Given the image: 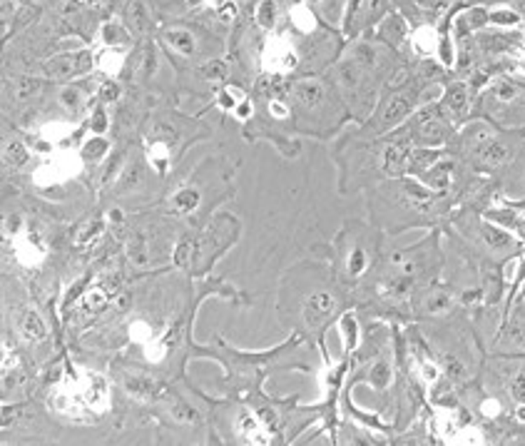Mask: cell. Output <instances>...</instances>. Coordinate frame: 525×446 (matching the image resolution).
<instances>
[{
	"label": "cell",
	"mask_w": 525,
	"mask_h": 446,
	"mask_svg": "<svg viewBox=\"0 0 525 446\" xmlns=\"http://www.w3.org/2000/svg\"><path fill=\"white\" fill-rule=\"evenodd\" d=\"M237 235H239V222H237V217L219 215L217 220L199 235L197 242H194V259H202V262L214 259L222 249H227L234 242Z\"/></svg>",
	"instance_id": "obj_1"
},
{
	"label": "cell",
	"mask_w": 525,
	"mask_h": 446,
	"mask_svg": "<svg viewBox=\"0 0 525 446\" xmlns=\"http://www.w3.org/2000/svg\"><path fill=\"white\" fill-rule=\"evenodd\" d=\"M95 55L90 50H75V53H62L45 63V75L53 80H70V77L85 75L93 67Z\"/></svg>",
	"instance_id": "obj_2"
},
{
	"label": "cell",
	"mask_w": 525,
	"mask_h": 446,
	"mask_svg": "<svg viewBox=\"0 0 525 446\" xmlns=\"http://www.w3.org/2000/svg\"><path fill=\"white\" fill-rule=\"evenodd\" d=\"M413 127H416V138L423 145H441L448 138V125L438 107H423L413 120Z\"/></svg>",
	"instance_id": "obj_3"
},
{
	"label": "cell",
	"mask_w": 525,
	"mask_h": 446,
	"mask_svg": "<svg viewBox=\"0 0 525 446\" xmlns=\"http://www.w3.org/2000/svg\"><path fill=\"white\" fill-rule=\"evenodd\" d=\"M413 107H416V95L413 93H394L386 103H383L381 115H378V125H381V130H391V127H396L401 120H406V117L413 112Z\"/></svg>",
	"instance_id": "obj_4"
},
{
	"label": "cell",
	"mask_w": 525,
	"mask_h": 446,
	"mask_svg": "<svg viewBox=\"0 0 525 446\" xmlns=\"http://www.w3.org/2000/svg\"><path fill=\"white\" fill-rule=\"evenodd\" d=\"M411 162V143L408 140H396L386 147V155H383V170L394 177H401L406 172Z\"/></svg>",
	"instance_id": "obj_5"
},
{
	"label": "cell",
	"mask_w": 525,
	"mask_h": 446,
	"mask_svg": "<svg viewBox=\"0 0 525 446\" xmlns=\"http://www.w3.org/2000/svg\"><path fill=\"white\" fill-rule=\"evenodd\" d=\"M294 100L304 107V110H317L324 103V85L319 80H299L294 85Z\"/></svg>",
	"instance_id": "obj_6"
},
{
	"label": "cell",
	"mask_w": 525,
	"mask_h": 446,
	"mask_svg": "<svg viewBox=\"0 0 525 446\" xmlns=\"http://www.w3.org/2000/svg\"><path fill=\"white\" fill-rule=\"evenodd\" d=\"M40 90H43V80H38V77L18 75L8 80V95H11L13 103H27L35 95H40Z\"/></svg>",
	"instance_id": "obj_7"
},
{
	"label": "cell",
	"mask_w": 525,
	"mask_h": 446,
	"mask_svg": "<svg viewBox=\"0 0 525 446\" xmlns=\"http://www.w3.org/2000/svg\"><path fill=\"white\" fill-rule=\"evenodd\" d=\"M127 257H130V265L145 267L149 265V235L145 230H137L127 240Z\"/></svg>",
	"instance_id": "obj_8"
},
{
	"label": "cell",
	"mask_w": 525,
	"mask_h": 446,
	"mask_svg": "<svg viewBox=\"0 0 525 446\" xmlns=\"http://www.w3.org/2000/svg\"><path fill=\"white\" fill-rule=\"evenodd\" d=\"M18 329H20V334L25 336L27 342H40V339H45V334H48V327H45L43 317H40L38 312H33V309H25V312L20 314Z\"/></svg>",
	"instance_id": "obj_9"
},
{
	"label": "cell",
	"mask_w": 525,
	"mask_h": 446,
	"mask_svg": "<svg viewBox=\"0 0 525 446\" xmlns=\"http://www.w3.org/2000/svg\"><path fill=\"white\" fill-rule=\"evenodd\" d=\"M125 25L132 33L142 35L149 30V11L142 0H130L125 8Z\"/></svg>",
	"instance_id": "obj_10"
},
{
	"label": "cell",
	"mask_w": 525,
	"mask_h": 446,
	"mask_svg": "<svg viewBox=\"0 0 525 446\" xmlns=\"http://www.w3.org/2000/svg\"><path fill=\"white\" fill-rule=\"evenodd\" d=\"M444 107H446V112H448L451 117H463L465 112H468V90H465V85L456 83V85H451V88L446 90Z\"/></svg>",
	"instance_id": "obj_11"
},
{
	"label": "cell",
	"mask_w": 525,
	"mask_h": 446,
	"mask_svg": "<svg viewBox=\"0 0 525 446\" xmlns=\"http://www.w3.org/2000/svg\"><path fill=\"white\" fill-rule=\"evenodd\" d=\"M162 38L172 50H177V53H182V55H192V53L197 50V38H194V35H192L190 30H185V28L164 30Z\"/></svg>",
	"instance_id": "obj_12"
},
{
	"label": "cell",
	"mask_w": 525,
	"mask_h": 446,
	"mask_svg": "<svg viewBox=\"0 0 525 446\" xmlns=\"http://www.w3.org/2000/svg\"><path fill=\"white\" fill-rule=\"evenodd\" d=\"M478 160H483L488 167H496V165H503L505 160L510 157V147L503 143V140L493 138L491 143H486L481 150H478Z\"/></svg>",
	"instance_id": "obj_13"
},
{
	"label": "cell",
	"mask_w": 525,
	"mask_h": 446,
	"mask_svg": "<svg viewBox=\"0 0 525 446\" xmlns=\"http://www.w3.org/2000/svg\"><path fill=\"white\" fill-rule=\"evenodd\" d=\"M334 307H336V302H334V297H331V294H326V292L314 294V297L309 299V304H307V320L312 322V324H317V322L326 320L328 314L334 312Z\"/></svg>",
	"instance_id": "obj_14"
},
{
	"label": "cell",
	"mask_w": 525,
	"mask_h": 446,
	"mask_svg": "<svg viewBox=\"0 0 525 446\" xmlns=\"http://www.w3.org/2000/svg\"><path fill=\"white\" fill-rule=\"evenodd\" d=\"M167 412H170V417L175 419L177 424H197V421H199L197 409L192 407L190 402H185V399H180V397H172L170 402H167Z\"/></svg>",
	"instance_id": "obj_15"
},
{
	"label": "cell",
	"mask_w": 525,
	"mask_h": 446,
	"mask_svg": "<svg viewBox=\"0 0 525 446\" xmlns=\"http://www.w3.org/2000/svg\"><path fill=\"white\" fill-rule=\"evenodd\" d=\"M199 204V190L197 188H182L170 197V207L180 215H190L192 209H197Z\"/></svg>",
	"instance_id": "obj_16"
},
{
	"label": "cell",
	"mask_w": 525,
	"mask_h": 446,
	"mask_svg": "<svg viewBox=\"0 0 525 446\" xmlns=\"http://www.w3.org/2000/svg\"><path fill=\"white\" fill-rule=\"evenodd\" d=\"M125 386L132 397H137V399H149V397H154V391H157V381L147 379V376H127Z\"/></svg>",
	"instance_id": "obj_17"
},
{
	"label": "cell",
	"mask_w": 525,
	"mask_h": 446,
	"mask_svg": "<svg viewBox=\"0 0 525 446\" xmlns=\"http://www.w3.org/2000/svg\"><path fill=\"white\" fill-rule=\"evenodd\" d=\"M102 230H105V220H102V217H95V220L82 222V225L77 227L75 242H77V244H88V242H93V240H98L100 235H102Z\"/></svg>",
	"instance_id": "obj_18"
},
{
	"label": "cell",
	"mask_w": 525,
	"mask_h": 446,
	"mask_svg": "<svg viewBox=\"0 0 525 446\" xmlns=\"http://www.w3.org/2000/svg\"><path fill=\"white\" fill-rule=\"evenodd\" d=\"M3 157H6V165L13 167V170H18V167H22L27 162V150L22 143H18V140H8L6 143V150H3Z\"/></svg>",
	"instance_id": "obj_19"
},
{
	"label": "cell",
	"mask_w": 525,
	"mask_h": 446,
	"mask_svg": "<svg viewBox=\"0 0 525 446\" xmlns=\"http://www.w3.org/2000/svg\"><path fill=\"white\" fill-rule=\"evenodd\" d=\"M142 167L137 165V162H132V165H127V170L122 172L120 182H117V190H122V192H127V190H137L140 185H142Z\"/></svg>",
	"instance_id": "obj_20"
},
{
	"label": "cell",
	"mask_w": 525,
	"mask_h": 446,
	"mask_svg": "<svg viewBox=\"0 0 525 446\" xmlns=\"http://www.w3.org/2000/svg\"><path fill=\"white\" fill-rule=\"evenodd\" d=\"M406 35V25L401 18H386V22L381 25V38L389 40V43H401Z\"/></svg>",
	"instance_id": "obj_21"
},
{
	"label": "cell",
	"mask_w": 525,
	"mask_h": 446,
	"mask_svg": "<svg viewBox=\"0 0 525 446\" xmlns=\"http://www.w3.org/2000/svg\"><path fill=\"white\" fill-rule=\"evenodd\" d=\"M483 237H486V244L491 249H508L510 247V237L505 232L496 230L491 225H483Z\"/></svg>",
	"instance_id": "obj_22"
},
{
	"label": "cell",
	"mask_w": 525,
	"mask_h": 446,
	"mask_svg": "<svg viewBox=\"0 0 525 446\" xmlns=\"http://www.w3.org/2000/svg\"><path fill=\"white\" fill-rule=\"evenodd\" d=\"M257 20L262 28H272L277 20V0H262L257 6Z\"/></svg>",
	"instance_id": "obj_23"
},
{
	"label": "cell",
	"mask_w": 525,
	"mask_h": 446,
	"mask_svg": "<svg viewBox=\"0 0 525 446\" xmlns=\"http://www.w3.org/2000/svg\"><path fill=\"white\" fill-rule=\"evenodd\" d=\"M505 344L510 349H525V322H515L508 332H505Z\"/></svg>",
	"instance_id": "obj_24"
},
{
	"label": "cell",
	"mask_w": 525,
	"mask_h": 446,
	"mask_svg": "<svg viewBox=\"0 0 525 446\" xmlns=\"http://www.w3.org/2000/svg\"><path fill=\"white\" fill-rule=\"evenodd\" d=\"M451 297L446 292H436V294H431V297L426 299V312H431V314H444V312H448L451 309Z\"/></svg>",
	"instance_id": "obj_25"
},
{
	"label": "cell",
	"mask_w": 525,
	"mask_h": 446,
	"mask_svg": "<svg viewBox=\"0 0 525 446\" xmlns=\"http://www.w3.org/2000/svg\"><path fill=\"white\" fill-rule=\"evenodd\" d=\"M109 150V145H107V140H102V138H95V140H90L85 147H82V157L85 160H100L105 152Z\"/></svg>",
	"instance_id": "obj_26"
},
{
	"label": "cell",
	"mask_w": 525,
	"mask_h": 446,
	"mask_svg": "<svg viewBox=\"0 0 525 446\" xmlns=\"http://www.w3.org/2000/svg\"><path fill=\"white\" fill-rule=\"evenodd\" d=\"M102 40L107 45H125L127 43V33L117 25V22H107L102 28Z\"/></svg>",
	"instance_id": "obj_27"
},
{
	"label": "cell",
	"mask_w": 525,
	"mask_h": 446,
	"mask_svg": "<svg viewBox=\"0 0 525 446\" xmlns=\"http://www.w3.org/2000/svg\"><path fill=\"white\" fill-rule=\"evenodd\" d=\"M448 177H451V165H436L426 175V180L433 188H446V185H448Z\"/></svg>",
	"instance_id": "obj_28"
},
{
	"label": "cell",
	"mask_w": 525,
	"mask_h": 446,
	"mask_svg": "<svg viewBox=\"0 0 525 446\" xmlns=\"http://www.w3.org/2000/svg\"><path fill=\"white\" fill-rule=\"evenodd\" d=\"M366 270V252L361 247H356L349 257V275L351 277H359L361 272Z\"/></svg>",
	"instance_id": "obj_29"
},
{
	"label": "cell",
	"mask_w": 525,
	"mask_h": 446,
	"mask_svg": "<svg viewBox=\"0 0 525 446\" xmlns=\"http://www.w3.org/2000/svg\"><path fill=\"white\" fill-rule=\"evenodd\" d=\"M368 379H371L373 386H386L391 379V369H389V364L386 362H378L376 367L371 369V374H368Z\"/></svg>",
	"instance_id": "obj_30"
},
{
	"label": "cell",
	"mask_w": 525,
	"mask_h": 446,
	"mask_svg": "<svg viewBox=\"0 0 525 446\" xmlns=\"http://www.w3.org/2000/svg\"><path fill=\"white\" fill-rule=\"evenodd\" d=\"M157 72V50L149 45L142 55V77H152Z\"/></svg>",
	"instance_id": "obj_31"
},
{
	"label": "cell",
	"mask_w": 525,
	"mask_h": 446,
	"mask_svg": "<svg viewBox=\"0 0 525 446\" xmlns=\"http://www.w3.org/2000/svg\"><path fill=\"white\" fill-rule=\"evenodd\" d=\"M488 20L496 22V25H518V13L513 11H493L491 15H488Z\"/></svg>",
	"instance_id": "obj_32"
},
{
	"label": "cell",
	"mask_w": 525,
	"mask_h": 446,
	"mask_svg": "<svg viewBox=\"0 0 525 446\" xmlns=\"http://www.w3.org/2000/svg\"><path fill=\"white\" fill-rule=\"evenodd\" d=\"M80 90L77 88H65L60 93V103H62V107H67V110H77L80 107Z\"/></svg>",
	"instance_id": "obj_33"
},
{
	"label": "cell",
	"mask_w": 525,
	"mask_h": 446,
	"mask_svg": "<svg viewBox=\"0 0 525 446\" xmlns=\"http://www.w3.org/2000/svg\"><path fill=\"white\" fill-rule=\"evenodd\" d=\"M107 304V294L100 289V287H95V289H90L88 294H85V307L88 309H100Z\"/></svg>",
	"instance_id": "obj_34"
},
{
	"label": "cell",
	"mask_w": 525,
	"mask_h": 446,
	"mask_svg": "<svg viewBox=\"0 0 525 446\" xmlns=\"http://www.w3.org/2000/svg\"><path fill=\"white\" fill-rule=\"evenodd\" d=\"M510 394H513V399L518 404H525V369L513 379V384H510Z\"/></svg>",
	"instance_id": "obj_35"
},
{
	"label": "cell",
	"mask_w": 525,
	"mask_h": 446,
	"mask_svg": "<svg viewBox=\"0 0 525 446\" xmlns=\"http://www.w3.org/2000/svg\"><path fill=\"white\" fill-rule=\"evenodd\" d=\"M100 98H102L105 103H115V100L120 98V85L112 83V80H109V83H105L102 88H100Z\"/></svg>",
	"instance_id": "obj_36"
},
{
	"label": "cell",
	"mask_w": 525,
	"mask_h": 446,
	"mask_svg": "<svg viewBox=\"0 0 525 446\" xmlns=\"http://www.w3.org/2000/svg\"><path fill=\"white\" fill-rule=\"evenodd\" d=\"M444 364H446V372H448L451 379H460V376L465 374L463 364H460L456 357H446V359H444Z\"/></svg>",
	"instance_id": "obj_37"
},
{
	"label": "cell",
	"mask_w": 525,
	"mask_h": 446,
	"mask_svg": "<svg viewBox=\"0 0 525 446\" xmlns=\"http://www.w3.org/2000/svg\"><path fill=\"white\" fill-rule=\"evenodd\" d=\"M202 72H204V77L207 80H219L222 77V72H225V65L219 60H212V63H207V65L202 67Z\"/></svg>",
	"instance_id": "obj_38"
},
{
	"label": "cell",
	"mask_w": 525,
	"mask_h": 446,
	"mask_svg": "<svg viewBox=\"0 0 525 446\" xmlns=\"http://www.w3.org/2000/svg\"><path fill=\"white\" fill-rule=\"evenodd\" d=\"M107 127V122H105V112L98 110L95 112V122H93V130H105Z\"/></svg>",
	"instance_id": "obj_39"
},
{
	"label": "cell",
	"mask_w": 525,
	"mask_h": 446,
	"mask_svg": "<svg viewBox=\"0 0 525 446\" xmlns=\"http://www.w3.org/2000/svg\"><path fill=\"white\" fill-rule=\"evenodd\" d=\"M82 6H95V8H100V6H105L107 0H80Z\"/></svg>",
	"instance_id": "obj_40"
},
{
	"label": "cell",
	"mask_w": 525,
	"mask_h": 446,
	"mask_svg": "<svg viewBox=\"0 0 525 446\" xmlns=\"http://www.w3.org/2000/svg\"><path fill=\"white\" fill-rule=\"evenodd\" d=\"M523 188H525V177H523Z\"/></svg>",
	"instance_id": "obj_41"
}]
</instances>
